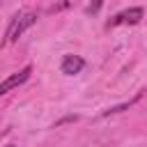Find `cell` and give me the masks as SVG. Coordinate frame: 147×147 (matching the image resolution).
<instances>
[{
    "instance_id": "cell-1",
    "label": "cell",
    "mask_w": 147,
    "mask_h": 147,
    "mask_svg": "<svg viewBox=\"0 0 147 147\" xmlns=\"http://www.w3.org/2000/svg\"><path fill=\"white\" fill-rule=\"evenodd\" d=\"M37 23V14L34 11H30V9H25V11H21V14H16L14 18H11V23H9V30H7V41H16L28 28H32Z\"/></svg>"
},
{
    "instance_id": "cell-2",
    "label": "cell",
    "mask_w": 147,
    "mask_h": 147,
    "mask_svg": "<svg viewBox=\"0 0 147 147\" xmlns=\"http://www.w3.org/2000/svg\"><path fill=\"white\" fill-rule=\"evenodd\" d=\"M30 74H32V67L28 64V67H23L18 74H14V76H9V78H5L2 83H0V96L2 94H7V92H11L14 87H18V85H23L28 78H30Z\"/></svg>"
},
{
    "instance_id": "cell-3",
    "label": "cell",
    "mask_w": 147,
    "mask_h": 147,
    "mask_svg": "<svg viewBox=\"0 0 147 147\" xmlns=\"http://www.w3.org/2000/svg\"><path fill=\"white\" fill-rule=\"evenodd\" d=\"M142 7H131V9H126V11H122V14H117V16H113L110 21H108V28H115V25H124V23H129V25H133V23H138L140 18H142Z\"/></svg>"
},
{
    "instance_id": "cell-4",
    "label": "cell",
    "mask_w": 147,
    "mask_h": 147,
    "mask_svg": "<svg viewBox=\"0 0 147 147\" xmlns=\"http://www.w3.org/2000/svg\"><path fill=\"white\" fill-rule=\"evenodd\" d=\"M83 67H85V62H83L80 55H64V57H62V64H60V71L67 74V76H74V74H78Z\"/></svg>"
}]
</instances>
